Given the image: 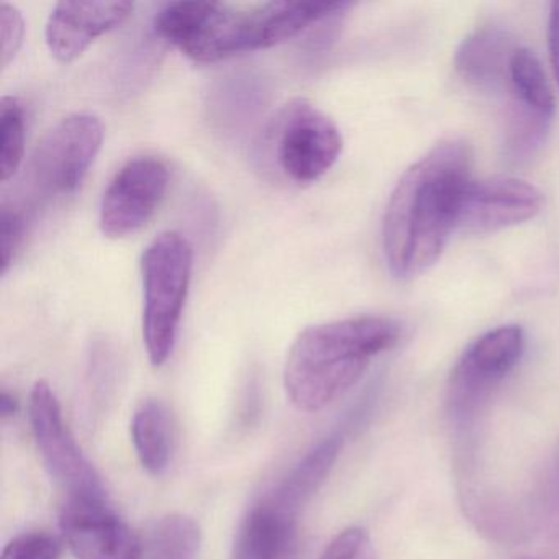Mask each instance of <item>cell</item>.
I'll list each match as a JSON object with an SVG mask.
<instances>
[{
	"label": "cell",
	"instance_id": "9",
	"mask_svg": "<svg viewBox=\"0 0 559 559\" xmlns=\"http://www.w3.org/2000/svg\"><path fill=\"white\" fill-rule=\"evenodd\" d=\"M525 349V332L502 325L471 343L450 379V404L460 414L473 411L519 365Z\"/></svg>",
	"mask_w": 559,
	"mask_h": 559
},
{
	"label": "cell",
	"instance_id": "17",
	"mask_svg": "<svg viewBox=\"0 0 559 559\" xmlns=\"http://www.w3.org/2000/svg\"><path fill=\"white\" fill-rule=\"evenodd\" d=\"M202 533L198 522L182 513L162 516L142 539V559H198Z\"/></svg>",
	"mask_w": 559,
	"mask_h": 559
},
{
	"label": "cell",
	"instance_id": "22",
	"mask_svg": "<svg viewBox=\"0 0 559 559\" xmlns=\"http://www.w3.org/2000/svg\"><path fill=\"white\" fill-rule=\"evenodd\" d=\"M61 546L44 532L24 533L8 543L0 559H60Z\"/></svg>",
	"mask_w": 559,
	"mask_h": 559
},
{
	"label": "cell",
	"instance_id": "16",
	"mask_svg": "<svg viewBox=\"0 0 559 559\" xmlns=\"http://www.w3.org/2000/svg\"><path fill=\"white\" fill-rule=\"evenodd\" d=\"M133 447L142 466L153 476L165 473L171 460V420L165 405L155 399L143 402L132 420Z\"/></svg>",
	"mask_w": 559,
	"mask_h": 559
},
{
	"label": "cell",
	"instance_id": "4",
	"mask_svg": "<svg viewBox=\"0 0 559 559\" xmlns=\"http://www.w3.org/2000/svg\"><path fill=\"white\" fill-rule=\"evenodd\" d=\"M192 247L185 235L166 230L143 251V342L150 362L165 365L175 349L192 277Z\"/></svg>",
	"mask_w": 559,
	"mask_h": 559
},
{
	"label": "cell",
	"instance_id": "24",
	"mask_svg": "<svg viewBox=\"0 0 559 559\" xmlns=\"http://www.w3.org/2000/svg\"><path fill=\"white\" fill-rule=\"evenodd\" d=\"M320 559H372L368 533L358 526L343 530L330 542Z\"/></svg>",
	"mask_w": 559,
	"mask_h": 559
},
{
	"label": "cell",
	"instance_id": "14",
	"mask_svg": "<svg viewBox=\"0 0 559 559\" xmlns=\"http://www.w3.org/2000/svg\"><path fill=\"white\" fill-rule=\"evenodd\" d=\"M296 519L270 499L250 510L238 530L231 559H283L293 542Z\"/></svg>",
	"mask_w": 559,
	"mask_h": 559
},
{
	"label": "cell",
	"instance_id": "8",
	"mask_svg": "<svg viewBox=\"0 0 559 559\" xmlns=\"http://www.w3.org/2000/svg\"><path fill=\"white\" fill-rule=\"evenodd\" d=\"M169 168L156 156L129 159L104 191L100 230L109 238H126L145 227L169 188Z\"/></svg>",
	"mask_w": 559,
	"mask_h": 559
},
{
	"label": "cell",
	"instance_id": "25",
	"mask_svg": "<svg viewBox=\"0 0 559 559\" xmlns=\"http://www.w3.org/2000/svg\"><path fill=\"white\" fill-rule=\"evenodd\" d=\"M549 60L559 86V2H552L548 22Z\"/></svg>",
	"mask_w": 559,
	"mask_h": 559
},
{
	"label": "cell",
	"instance_id": "23",
	"mask_svg": "<svg viewBox=\"0 0 559 559\" xmlns=\"http://www.w3.org/2000/svg\"><path fill=\"white\" fill-rule=\"evenodd\" d=\"M25 21L15 5H0V68L5 70L21 51L24 44Z\"/></svg>",
	"mask_w": 559,
	"mask_h": 559
},
{
	"label": "cell",
	"instance_id": "19",
	"mask_svg": "<svg viewBox=\"0 0 559 559\" xmlns=\"http://www.w3.org/2000/svg\"><path fill=\"white\" fill-rule=\"evenodd\" d=\"M551 120L552 117L545 116V114L510 103L506 136H503V152H506L507 162L520 165V163L532 158L545 143Z\"/></svg>",
	"mask_w": 559,
	"mask_h": 559
},
{
	"label": "cell",
	"instance_id": "11",
	"mask_svg": "<svg viewBox=\"0 0 559 559\" xmlns=\"http://www.w3.org/2000/svg\"><path fill=\"white\" fill-rule=\"evenodd\" d=\"M60 523L76 559H142V539L107 502H68Z\"/></svg>",
	"mask_w": 559,
	"mask_h": 559
},
{
	"label": "cell",
	"instance_id": "10",
	"mask_svg": "<svg viewBox=\"0 0 559 559\" xmlns=\"http://www.w3.org/2000/svg\"><path fill=\"white\" fill-rule=\"evenodd\" d=\"M542 191L519 178L473 179L464 185L457 230L484 235L532 221L542 212Z\"/></svg>",
	"mask_w": 559,
	"mask_h": 559
},
{
	"label": "cell",
	"instance_id": "20",
	"mask_svg": "<svg viewBox=\"0 0 559 559\" xmlns=\"http://www.w3.org/2000/svg\"><path fill=\"white\" fill-rule=\"evenodd\" d=\"M25 150V109L19 97L0 99V178L8 182L21 168Z\"/></svg>",
	"mask_w": 559,
	"mask_h": 559
},
{
	"label": "cell",
	"instance_id": "2",
	"mask_svg": "<svg viewBox=\"0 0 559 559\" xmlns=\"http://www.w3.org/2000/svg\"><path fill=\"white\" fill-rule=\"evenodd\" d=\"M352 8V2H267L251 8L171 2L153 19V32L191 60L214 63L283 44Z\"/></svg>",
	"mask_w": 559,
	"mask_h": 559
},
{
	"label": "cell",
	"instance_id": "1",
	"mask_svg": "<svg viewBox=\"0 0 559 559\" xmlns=\"http://www.w3.org/2000/svg\"><path fill=\"white\" fill-rule=\"evenodd\" d=\"M473 153L464 140L435 145L402 176L382 222L389 271L411 280L430 270L457 230L461 192L471 179Z\"/></svg>",
	"mask_w": 559,
	"mask_h": 559
},
{
	"label": "cell",
	"instance_id": "13",
	"mask_svg": "<svg viewBox=\"0 0 559 559\" xmlns=\"http://www.w3.org/2000/svg\"><path fill=\"white\" fill-rule=\"evenodd\" d=\"M519 50L506 28L484 25L464 38L454 57L457 74L471 86L496 91L509 86L510 63Z\"/></svg>",
	"mask_w": 559,
	"mask_h": 559
},
{
	"label": "cell",
	"instance_id": "26",
	"mask_svg": "<svg viewBox=\"0 0 559 559\" xmlns=\"http://www.w3.org/2000/svg\"><path fill=\"white\" fill-rule=\"evenodd\" d=\"M19 411V401L11 394V392L2 391L0 394V417L2 420L14 417Z\"/></svg>",
	"mask_w": 559,
	"mask_h": 559
},
{
	"label": "cell",
	"instance_id": "7",
	"mask_svg": "<svg viewBox=\"0 0 559 559\" xmlns=\"http://www.w3.org/2000/svg\"><path fill=\"white\" fill-rule=\"evenodd\" d=\"M32 431L50 476L68 493V502H107L106 489L96 467L84 456L63 408L47 381L32 389L28 405Z\"/></svg>",
	"mask_w": 559,
	"mask_h": 559
},
{
	"label": "cell",
	"instance_id": "21",
	"mask_svg": "<svg viewBox=\"0 0 559 559\" xmlns=\"http://www.w3.org/2000/svg\"><path fill=\"white\" fill-rule=\"evenodd\" d=\"M27 237L25 214L14 204L4 202L0 209V274L5 276L21 253Z\"/></svg>",
	"mask_w": 559,
	"mask_h": 559
},
{
	"label": "cell",
	"instance_id": "27",
	"mask_svg": "<svg viewBox=\"0 0 559 559\" xmlns=\"http://www.w3.org/2000/svg\"><path fill=\"white\" fill-rule=\"evenodd\" d=\"M519 559H530V558H519Z\"/></svg>",
	"mask_w": 559,
	"mask_h": 559
},
{
	"label": "cell",
	"instance_id": "3",
	"mask_svg": "<svg viewBox=\"0 0 559 559\" xmlns=\"http://www.w3.org/2000/svg\"><path fill=\"white\" fill-rule=\"evenodd\" d=\"M401 326L388 317L362 316L307 326L284 365V388L294 407L319 412L349 391L372 358L397 345Z\"/></svg>",
	"mask_w": 559,
	"mask_h": 559
},
{
	"label": "cell",
	"instance_id": "18",
	"mask_svg": "<svg viewBox=\"0 0 559 559\" xmlns=\"http://www.w3.org/2000/svg\"><path fill=\"white\" fill-rule=\"evenodd\" d=\"M509 87L512 91V103L528 107L545 116H555V96L546 80L545 71L538 58L519 48L510 63Z\"/></svg>",
	"mask_w": 559,
	"mask_h": 559
},
{
	"label": "cell",
	"instance_id": "12",
	"mask_svg": "<svg viewBox=\"0 0 559 559\" xmlns=\"http://www.w3.org/2000/svg\"><path fill=\"white\" fill-rule=\"evenodd\" d=\"M135 4L126 0H80L55 5L45 28L48 50L61 63H73L103 35L120 27Z\"/></svg>",
	"mask_w": 559,
	"mask_h": 559
},
{
	"label": "cell",
	"instance_id": "5",
	"mask_svg": "<svg viewBox=\"0 0 559 559\" xmlns=\"http://www.w3.org/2000/svg\"><path fill=\"white\" fill-rule=\"evenodd\" d=\"M267 165L294 185H312L340 158L342 133L336 123L307 99L284 104L270 120L261 142Z\"/></svg>",
	"mask_w": 559,
	"mask_h": 559
},
{
	"label": "cell",
	"instance_id": "6",
	"mask_svg": "<svg viewBox=\"0 0 559 559\" xmlns=\"http://www.w3.org/2000/svg\"><path fill=\"white\" fill-rule=\"evenodd\" d=\"M104 127L90 112L70 114L51 127L28 165V182L38 198H67L83 185L103 148Z\"/></svg>",
	"mask_w": 559,
	"mask_h": 559
},
{
	"label": "cell",
	"instance_id": "15",
	"mask_svg": "<svg viewBox=\"0 0 559 559\" xmlns=\"http://www.w3.org/2000/svg\"><path fill=\"white\" fill-rule=\"evenodd\" d=\"M342 447L343 440L340 437H329L316 444L274 490L270 497L271 502L297 519L302 507L319 492L332 473Z\"/></svg>",
	"mask_w": 559,
	"mask_h": 559
}]
</instances>
